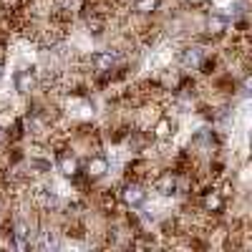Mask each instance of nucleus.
<instances>
[{"label": "nucleus", "mask_w": 252, "mask_h": 252, "mask_svg": "<svg viewBox=\"0 0 252 252\" xmlns=\"http://www.w3.org/2000/svg\"><path fill=\"white\" fill-rule=\"evenodd\" d=\"M26 237H28V227L23 222H18L15 224V242H18V247H26Z\"/></svg>", "instance_id": "obj_12"}, {"label": "nucleus", "mask_w": 252, "mask_h": 252, "mask_svg": "<svg viewBox=\"0 0 252 252\" xmlns=\"http://www.w3.org/2000/svg\"><path fill=\"white\" fill-rule=\"evenodd\" d=\"M33 166H35V169H43V172H48L51 169V164L48 161H40V159H35V161H31Z\"/></svg>", "instance_id": "obj_14"}, {"label": "nucleus", "mask_w": 252, "mask_h": 252, "mask_svg": "<svg viewBox=\"0 0 252 252\" xmlns=\"http://www.w3.org/2000/svg\"><path fill=\"white\" fill-rule=\"evenodd\" d=\"M207 31L212 33V35H222L227 31V18L220 15V13H212L207 18Z\"/></svg>", "instance_id": "obj_8"}, {"label": "nucleus", "mask_w": 252, "mask_h": 252, "mask_svg": "<svg viewBox=\"0 0 252 252\" xmlns=\"http://www.w3.org/2000/svg\"><path fill=\"white\" fill-rule=\"evenodd\" d=\"M202 209L209 215H220L224 209V194L217 192V189H209V192L202 194Z\"/></svg>", "instance_id": "obj_2"}, {"label": "nucleus", "mask_w": 252, "mask_h": 252, "mask_svg": "<svg viewBox=\"0 0 252 252\" xmlns=\"http://www.w3.org/2000/svg\"><path fill=\"white\" fill-rule=\"evenodd\" d=\"M5 141H8V131H5V129H0V149L5 146Z\"/></svg>", "instance_id": "obj_15"}, {"label": "nucleus", "mask_w": 252, "mask_h": 252, "mask_svg": "<svg viewBox=\"0 0 252 252\" xmlns=\"http://www.w3.org/2000/svg\"><path fill=\"white\" fill-rule=\"evenodd\" d=\"M13 83H15V91H18V94H28V91L35 86V76H33L31 68H23V71L15 73Z\"/></svg>", "instance_id": "obj_5"}, {"label": "nucleus", "mask_w": 252, "mask_h": 252, "mask_svg": "<svg viewBox=\"0 0 252 252\" xmlns=\"http://www.w3.org/2000/svg\"><path fill=\"white\" fill-rule=\"evenodd\" d=\"M106 172H109V159H106V157L96 154V157H91V159L86 161V174H89V179H101V177H106Z\"/></svg>", "instance_id": "obj_4"}, {"label": "nucleus", "mask_w": 252, "mask_h": 252, "mask_svg": "<svg viewBox=\"0 0 252 252\" xmlns=\"http://www.w3.org/2000/svg\"><path fill=\"white\" fill-rule=\"evenodd\" d=\"M154 189H157L161 197H172V194H177V192H179V179H177V174L164 172V174L154 182Z\"/></svg>", "instance_id": "obj_3"}, {"label": "nucleus", "mask_w": 252, "mask_h": 252, "mask_svg": "<svg viewBox=\"0 0 252 252\" xmlns=\"http://www.w3.org/2000/svg\"><path fill=\"white\" fill-rule=\"evenodd\" d=\"M121 202H124L126 207H131V209L144 207V202H146L144 187H139V184H126V187L121 189Z\"/></svg>", "instance_id": "obj_1"}, {"label": "nucleus", "mask_w": 252, "mask_h": 252, "mask_svg": "<svg viewBox=\"0 0 252 252\" xmlns=\"http://www.w3.org/2000/svg\"><path fill=\"white\" fill-rule=\"evenodd\" d=\"M202 61H204V51L202 48H187L182 53V63H184L187 68H197Z\"/></svg>", "instance_id": "obj_9"}, {"label": "nucleus", "mask_w": 252, "mask_h": 252, "mask_svg": "<svg viewBox=\"0 0 252 252\" xmlns=\"http://www.w3.org/2000/svg\"><path fill=\"white\" fill-rule=\"evenodd\" d=\"M242 91H245V94H250V96H252V73H250V76H245V78H242Z\"/></svg>", "instance_id": "obj_13"}, {"label": "nucleus", "mask_w": 252, "mask_h": 252, "mask_svg": "<svg viewBox=\"0 0 252 252\" xmlns=\"http://www.w3.org/2000/svg\"><path fill=\"white\" fill-rule=\"evenodd\" d=\"M0 76H3V71H0Z\"/></svg>", "instance_id": "obj_16"}, {"label": "nucleus", "mask_w": 252, "mask_h": 252, "mask_svg": "<svg viewBox=\"0 0 252 252\" xmlns=\"http://www.w3.org/2000/svg\"><path fill=\"white\" fill-rule=\"evenodd\" d=\"M58 172H61L63 177H73V174L78 172V161H76L73 157H61V159H58Z\"/></svg>", "instance_id": "obj_10"}, {"label": "nucleus", "mask_w": 252, "mask_h": 252, "mask_svg": "<svg viewBox=\"0 0 252 252\" xmlns=\"http://www.w3.org/2000/svg\"><path fill=\"white\" fill-rule=\"evenodd\" d=\"M91 63H94L96 71H111L114 63H116V58H114V53H109V51H98V53L91 56Z\"/></svg>", "instance_id": "obj_6"}, {"label": "nucleus", "mask_w": 252, "mask_h": 252, "mask_svg": "<svg viewBox=\"0 0 252 252\" xmlns=\"http://www.w3.org/2000/svg\"><path fill=\"white\" fill-rule=\"evenodd\" d=\"M154 136L157 139H172L174 136V121L169 116H161L154 126Z\"/></svg>", "instance_id": "obj_7"}, {"label": "nucleus", "mask_w": 252, "mask_h": 252, "mask_svg": "<svg viewBox=\"0 0 252 252\" xmlns=\"http://www.w3.org/2000/svg\"><path fill=\"white\" fill-rule=\"evenodd\" d=\"M134 8H136V13L149 15V13H157L159 0H134Z\"/></svg>", "instance_id": "obj_11"}]
</instances>
